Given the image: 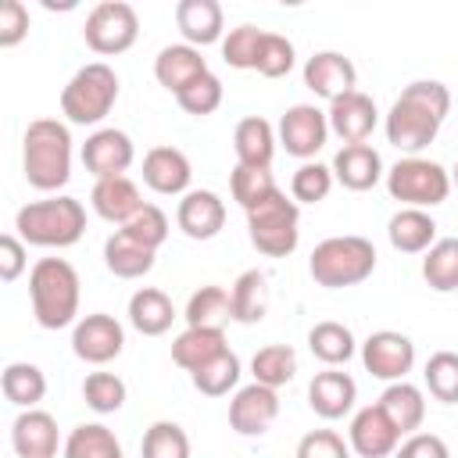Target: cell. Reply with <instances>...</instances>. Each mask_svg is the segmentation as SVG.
I'll return each instance as SVG.
<instances>
[{"label": "cell", "mask_w": 458, "mask_h": 458, "mask_svg": "<svg viewBox=\"0 0 458 458\" xmlns=\"http://www.w3.org/2000/svg\"><path fill=\"white\" fill-rule=\"evenodd\" d=\"M447 114H451V89L437 79H415L401 89V97L386 111L383 122L386 143L397 147L404 157H415L437 140Z\"/></svg>", "instance_id": "6da1fadb"}, {"label": "cell", "mask_w": 458, "mask_h": 458, "mask_svg": "<svg viewBox=\"0 0 458 458\" xmlns=\"http://www.w3.org/2000/svg\"><path fill=\"white\" fill-rule=\"evenodd\" d=\"M21 172L32 190H61L72 179V129L57 118L29 122L21 136Z\"/></svg>", "instance_id": "7a4b0ae2"}, {"label": "cell", "mask_w": 458, "mask_h": 458, "mask_svg": "<svg viewBox=\"0 0 458 458\" xmlns=\"http://www.w3.org/2000/svg\"><path fill=\"white\" fill-rule=\"evenodd\" d=\"M79 272L64 258H39L29 272L32 315L43 329H64L79 322Z\"/></svg>", "instance_id": "3957f363"}, {"label": "cell", "mask_w": 458, "mask_h": 458, "mask_svg": "<svg viewBox=\"0 0 458 458\" xmlns=\"http://www.w3.org/2000/svg\"><path fill=\"white\" fill-rule=\"evenodd\" d=\"M14 233L32 247H57V250L72 247L86 233V208H82V200H75L68 193L32 200V204L18 208Z\"/></svg>", "instance_id": "277c9868"}, {"label": "cell", "mask_w": 458, "mask_h": 458, "mask_svg": "<svg viewBox=\"0 0 458 458\" xmlns=\"http://www.w3.org/2000/svg\"><path fill=\"white\" fill-rule=\"evenodd\" d=\"M308 272L318 286L326 290H347L365 283L376 272V247L372 240L358 236V233H344V236H329L322 240L311 258H308Z\"/></svg>", "instance_id": "5b68a950"}, {"label": "cell", "mask_w": 458, "mask_h": 458, "mask_svg": "<svg viewBox=\"0 0 458 458\" xmlns=\"http://www.w3.org/2000/svg\"><path fill=\"white\" fill-rule=\"evenodd\" d=\"M118 72L104 61H89L82 64L61 89V114L68 118V125H97L111 114L114 100H118Z\"/></svg>", "instance_id": "8992f818"}, {"label": "cell", "mask_w": 458, "mask_h": 458, "mask_svg": "<svg viewBox=\"0 0 458 458\" xmlns=\"http://www.w3.org/2000/svg\"><path fill=\"white\" fill-rule=\"evenodd\" d=\"M247 236L258 254L265 258H286L301 243V204L276 190L261 204L247 211Z\"/></svg>", "instance_id": "52a82bcc"}, {"label": "cell", "mask_w": 458, "mask_h": 458, "mask_svg": "<svg viewBox=\"0 0 458 458\" xmlns=\"http://www.w3.org/2000/svg\"><path fill=\"white\" fill-rule=\"evenodd\" d=\"M386 193L401 200V208H437L451 193V172L440 161H429L422 154L401 157L386 168Z\"/></svg>", "instance_id": "ba28073f"}, {"label": "cell", "mask_w": 458, "mask_h": 458, "mask_svg": "<svg viewBox=\"0 0 458 458\" xmlns=\"http://www.w3.org/2000/svg\"><path fill=\"white\" fill-rule=\"evenodd\" d=\"M82 39L93 54L100 57H114L125 54L136 39H140V14L132 4L125 0H100L82 25Z\"/></svg>", "instance_id": "9c48e42d"}, {"label": "cell", "mask_w": 458, "mask_h": 458, "mask_svg": "<svg viewBox=\"0 0 458 458\" xmlns=\"http://www.w3.org/2000/svg\"><path fill=\"white\" fill-rule=\"evenodd\" d=\"M122 347H125V329L107 311L82 315L72 326V354L86 365H107L122 354Z\"/></svg>", "instance_id": "30bf717a"}, {"label": "cell", "mask_w": 458, "mask_h": 458, "mask_svg": "<svg viewBox=\"0 0 458 458\" xmlns=\"http://www.w3.org/2000/svg\"><path fill=\"white\" fill-rule=\"evenodd\" d=\"M283 150L290 157H301V161H315V154L326 147L329 140V118L322 107L315 104H293L286 107V114L279 118V129H276Z\"/></svg>", "instance_id": "8fae6325"}, {"label": "cell", "mask_w": 458, "mask_h": 458, "mask_svg": "<svg viewBox=\"0 0 458 458\" xmlns=\"http://www.w3.org/2000/svg\"><path fill=\"white\" fill-rule=\"evenodd\" d=\"M361 365L383 383H397L415 369V344L397 329H376L361 344Z\"/></svg>", "instance_id": "7c38bea8"}, {"label": "cell", "mask_w": 458, "mask_h": 458, "mask_svg": "<svg viewBox=\"0 0 458 458\" xmlns=\"http://www.w3.org/2000/svg\"><path fill=\"white\" fill-rule=\"evenodd\" d=\"M279 419V394L261 383H247L229 401V426L240 437H265Z\"/></svg>", "instance_id": "4fadbf2b"}, {"label": "cell", "mask_w": 458, "mask_h": 458, "mask_svg": "<svg viewBox=\"0 0 458 458\" xmlns=\"http://www.w3.org/2000/svg\"><path fill=\"white\" fill-rule=\"evenodd\" d=\"M347 444L358 458H390L401 447V429L386 419V411L379 404H365L351 419Z\"/></svg>", "instance_id": "5bb4252c"}, {"label": "cell", "mask_w": 458, "mask_h": 458, "mask_svg": "<svg viewBox=\"0 0 458 458\" xmlns=\"http://www.w3.org/2000/svg\"><path fill=\"white\" fill-rule=\"evenodd\" d=\"M132 161H136V147H132L129 132H122V129H97L82 143V165L93 179L125 175Z\"/></svg>", "instance_id": "9a60e30c"}, {"label": "cell", "mask_w": 458, "mask_h": 458, "mask_svg": "<svg viewBox=\"0 0 458 458\" xmlns=\"http://www.w3.org/2000/svg\"><path fill=\"white\" fill-rule=\"evenodd\" d=\"M304 86L322 100H336L358 89V68L340 50H318L304 61Z\"/></svg>", "instance_id": "2e32d148"}, {"label": "cell", "mask_w": 458, "mask_h": 458, "mask_svg": "<svg viewBox=\"0 0 458 458\" xmlns=\"http://www.w3.org/2000/svg\"><path fill=\"white\" fill-rule=\"evenodd\" d=\"M329 132L340 136L344 143H365L379 122V111H376V100L361 89H351L336 100H329Z\"/></svg>", "instance_id": "e0dca14e"}, {"label": "cell", "mask_w": 458, "mask_h": 458, "mask_svg": "<svg viewBox=\"0 0 458 458\" xmlns=\"http://www.w3.org/2000/svg\"><path fill=\"white\" fill-rule=\"evenodd\" d=\"M11 444L18 458H54L61 447L57 419L43 408H25L11 422Z\"/></svg>", "instance_id": "ac0fdd59"}, {"label": "cell", "mask_w": 458, "mask_h": 458, "mask_svg": "<svg viewBox=\"0 0 458 458\" xmlns=\"http://www.w3.org/2000/svg\"><path fill=\"white\" fill-rule=\"evenodd\" d=\"M190 157L179 147H150L143 154V182L161 197H182L190 193Z\"/></svg>", "instance_id": "d6986e66"}, {"label": "cell", "mask_w": 458, "mask_h": 458, "mask_svg": "<svg viewBox=\"0 0 458 458\" xmlns=\"http://www.w3.org/2000/svg\"><path fill=\"white\" fill-rule=\"evenodd\" d=\"M354 401H358V383L344 369H322L308 383V404L326 422L344 419L354 408Z\"/></svg>", "instance_id": "ffe728a7"}, {"label": "cell", "mask_w": 458, "mask_h": 458, "mask_svg": "<svg viewBox=\"0 0 458 458\" xmlns=\"http://www.w3.org/2000/svg\"><path fill=\"white\" fill-rule=\"evenodd\" d=\"M175 222L190 240H215L225 225V200L215 190H190L175 208Z\"/></svg>", "instance_id": "44dd1931"}, {"label": "cell", "mask_w": 458, "mask_h": 458, "mask_svg": "<svg viewBox=\"0 0 458 458\" xmlns=\"http://www.w3.org/2000/svg\"><path fill=\"white\" fill-rule=\"evenodd\" d=\"M329 168H333V179H336L340 186L354 190V193L372 190V186L386 175L379 150L369 147V143H344V147L333 154V165H329Z\"/></svg>", "instance_id": "7402d4cb"}, {"label": "cell", "mask_w": 458, "mask_h": 458, "mask_svg": "<svg viewBox=\"0 0 458 458\" xmlns=\"http://www.w3.org/2000/svg\"><path fill=\"white\" fill-rule=\"evenodd\" d=\"M175 25L182 32V43L190 47H211L225 36V14L218 0H179L175 4Z\"/></svg>", "instance_id": "603a6c76"}, {"label": "cell", "mask_w": 458, "mask_h": 458, "mask_svg": "<svg viewBox=\"0 0 458 458\" xmlns=\"http://www.w3.org/2000/svg\"><path fill=\"white\" fill-rule=\"evenodd\" d=\"M211 68H208V61L200 57V50L197 47H190V43H168V47H161L157 50V57H154V79L168 89V93H182L190 82H197L200 75H208Z\"/></svg>", "instance_id": "cb8c5ba5"}, {"label": "cell", "mask_w": 458, "mask_h": 458, "mask_svg": "<svg viewBox=\"0 0 458 458\" xmlns=\"http://www.w3.org/2000/svg\"><path fill=\"white\" fill-rule=\"evenodd\" d=\"M89 204H93V211H97L104 222L125 225L147 200L140 197V186H136L129 175H111V179H97V182H93Z\"/></svg>", "instance_id": "d4e9b609"}, {"label": "cell", "mask_w": 458, "mask_h": 458, "mask_svg": "<svg viewBox=\"0 0 458 458\" xmlns=\"http://www.w3.org/2000/svg\"><path fill=\"white\" fill-rule=\"evenodd\" d=\"M276 129L268 118L261 114H247L236 122L233 129V150H236V165H250V168H272L276 157Z\"/></svg>", "instance_id": "484cf974"}, {"label": "cell", "mask_w": 458, "mask_h": 458, "mask_svg": "<svg viewBox=\"0 0 458 458\" xmlns=\"http://www.w3.org/2000/svg\"><path fill=\"white\" fill-rule=\"evenodd\" d=\"M386 240L401 254H426L437 243V222L422 208H401L386 222Z\"/></svg>", "instance_id": "4316f807"}, {"label": "cell", "mask_w": 458, "mask_h": 458, "mask_svg": "<svg viewBox=\"0 0 458 458\" xmlns=\"http://www.w3.org/2000/svg\"><path fill=\"white\" fill-rule=\"evenodd\" d=\"M175 322V304L165 290L157 286H140L132 297H129V326L143 336H161L168 333Z\"/></svg>", "instance_id": "83f0119b"}, {"label": "cell", "mask_w": 458, "mask_h": 458, "mask_svg": "<svg viewBox=\"0 0 458 458\" xmlns=\"http://www.w3.org/2000/svg\"><path fill=\"white\" fill-rule=\"evenodd\" d=\"M222 351H229L225 344V329H204V326H186L175 340H172V361L186 372L204 369L208 361H215Z\"/></svg>", "instance_id": "f1b7e54d"}, {"label": "cell", "mask_w": 458, "mask_h": 458, "mask_svg": "<svg viewBox=\"0 0 458 458\" xmlns=\"http://www.w3.org/2000/svg\"><path fill=\"white\" fill-rule=\"evenodd\" d=\"M376 404H379V408L386 411V419L401 429V437H411V433L422 426V419H426V394H422L415 383H408V379L386 383V390L379 394Z\"/></svg>", "instance_id": "f546056e"}, {"label": "cell", "mask_w": 458, "mask_h": 458, "mask_svg": "<svg viewBox=\"0 0 458 458\" xmlns=\"http://www.w3.org/2000/svg\"><path fill=\"white\" fill-rule=\"evenodd\" d=\"M154 254H157V250L136 243V240L125 236L122 229H114V233L104 240V265H107V272L118 276V279H140V276H147V272L154 268Z\"/></svg>", "instance_id": "4dcf8cb0"}, {"label": "cell", "mask_w": 458, "mask_h": 458, "mask_svg": "<svg viewBox=\"0 0 458 458\" xmlns=\"http://www.w3.org/2000/svg\"><path fill=\"white\" fill-rule=\"evenodd\" d=\"M229 308H233V322H240V326L261 322L268 311V276L261 268L240 272L229 290Z\"/></svg>", "instance_id": "1f68e13d"}, {"label": "cell", "mask_w": 458, "mask_h": 458, "mask_svg": "<svg viewBox=\"0 0 458 458\" xmlns=\"http://www.w3.org/2000/svg\"><path fill=\"white\" fill-rule=\"evenodd\" d=\"M308 347H311V354H315L326 369H336V365H347V361L354 358L358 340H354V333H351L344 322L326 318V322H315V326L308 329Z\"/></svg>", "instance_id": "d6a6232c"}, {"label": "cell", "mask_w": 458, "mask_h": 458, "mask_svg": "<svg viewBox=\"0 0 458 458\" xmlns=\"http://www.w3.org/2000/svg\"><path fill=\"white\" fill-rule=\"evenodd\" d=\"M0 390L11 404H18L25 411V408H36L47 397V376L32 361H11L0 376Z\"/></svg>", "instance_id": "836d02e7"}, {"label": "cell", "mask_w": 458, "mask_h": 458, "mask_svg": "<svg viewBox=\"0 0 458 458\" xmlns=\"http://www.w3.org/2000/svg\"><path fill=\"white\" fill-rule=\"evenodd\" d=\"M64 458H125L118 437L104 422H79L64 437Z\"/></svg>", "instance_id": "e575fe53"}, {"label": "cell", "mask_w": 458, "mask_h": 458, "mask_svg": "<svg viewBox=\"0 0 458 458\" xmlns=\"http://www.w3.org/2000/svg\"><path fill=\"white\" fill-rule=\"evenodd\" d=\"M250 376H254V383L272 386V390L286 386V383L297 376V351H293L290 344H268V347L254 351V358H250Z\"/></svg>", "instance_id": "d590c367"}, {"label": "cell", "mask_w": 458, "mask_h": 458, "mask_svg": "<svg viewBox=\"0 0 458 458\" xmlns=\"http://www.w3.org/2000/svg\"><path fill=\"white\" fill-rule=\"evenodd\" d=\"M422 279L437 293L458 290V236H440L426 254H422Z\"/></svg>", "instance_id": "8d00e7d4"}, {"label": "cell", "mask_w": 458, "mask_h": 458, "mask_svg": "<svg viewBox=\"0 0 458 458\" xmlns=\"http://www.w3.org/2000/svg\"><path fill=\"white\" fill-rule=\"evenodd\" d=\"M186 326H204V329H225V322L233 318L229 308V293L222 286H200L190 293L186 311H182Z\"/></svg>", "instance_id": "74e56055"}, {"label": "cell", "mask_w": 458, "mask_h": 458, "mask_svg": "<svg viewBox=\"0 0 458 458\" xmlns=\"http://www.w3.org/2000/svg\"><path fill=\"white\" fill-rule=\"evenodd\" d=\"M265 32L268 29H258V25H236L222 36V61L229 68H240V72H254L258 68V54H261V43H265Z\"/></svg>", "instance_id": "f35d334b"}, {"label": "cell", "mask_w": 458, "mask_h": 458, "mask_svg": "<svg viewBox=\"0 0 458 458\" xmlns=\"http://www.w3.org/2000/svg\"><path fill=\"white\" fill-rule=\"evenodd\" d=\"M240 358H236V351H222L215 361H208L204 369H197V372H190V379H193V386L204 394V397H225L229 390H236V383H240Z\"/></svg>", "instance_id": "ab89813d"}, {"label": "cell", "mask_w": 458, "mask_h": 458, "mask_svg": "<svg viewBox=\"0 0 458 458\" xmlns=\"http://www.w3.org/2000/svg\"><path fill=\"white\" fill-rule=\"evenodd\" d=\"M422 383H426L429 397H437L440 404H458V351L429 354V361L422 369Z\"/></svg>", "instance_id": "60d3db41"}, {"label": "cell", "mask_w": 458, "mask_h": 458, "mask_svg": "<svg viewBox=\"0 0 458 458\" xmlns=\"http://www.w3.org/2000/svg\"><path fill=\"white\" fill-rule=\"evenodd\" d=\"M140 458H190V437L179 422L157 419L143 440H140Z\"/></svg>", "instance_id": "b9f144b4"}, {"label": "cell", "mask_w": 458, "mask_h": 458, "mask_svg": "<svg viewBox=\"0 0 458 458\" xmlns=\"http://www.w3.org/2000/svg\"><path fill=\"white\" fill-rule=\"evenodd\" d=\"M279 186H276V179H272V172L268 168H250V165H236L233 168V175H229V193H233V200L243 208V211H250L254 204H261L265 197H272Z\"/></svg>", "instance_id": "7bdbcfd3"}, {"label": "cell", "mask_w": 458, "mask_h": 458, "mask_svg": "<svg viewBox=\"0 0 458 458\" xmlns=\"http://www.w3.org/2000/svg\"><path fill=\"white\" fill-rule=\"evenodd\" d=\"M125 397H129V386H125V379L114 376V372H89V376L82 379V401H86L97 415L118 411V408L125 404Z\"/></svg>", "instance_id": "ee69618b"}, {"label": "cell", "mask_w": 458, "mask_h": 458, "mask_svg": "<svg viewBox=\"0 0 458 458\" xmlns=\"http://www.w3.org/2000/svg\"><path fill=\"white\" fill-rule=\"evenodd\" d=\"M333 168L329 165H322V161H304L293 175H290V197L297 200V204H318V200H326L329 197V190H333Z\"/></svg>", "instance_id": "f6af8a7d"}, {"label": "cell", "mask_w": 458, "mask_h": 458, "mask_svg": "<svg viewBox=\"0 0 458 458\" xmlns=\"http://www.w3.org/2000/svg\"><path fill=\"white\" fill-rule=\"evenodd\" d=\"M222 97H225L222 79H218L215 72H208V75H200L197 82H190L175 100H179V107H182L186 114H193V118H208V114H215V111L222 107Z\"/></svg>", "instance_id": "bcb514c9"}, {"label": "cell", "mask_w": 458, "mask_h": 458, "mask_svg": "<svg viewBox=\"0 0 458 458\" xmlns=\"http://www.w3.org/2000/svg\"><path fill=\"white\" fill-rule=\"evenodd\" d=\"M125 236H132L136 243H143V247H150V250H157L165 240H168V215L157 208V204H143L125 225H118Z\"/></svg>", "instance_id": "7dc6e473"}, {"label": "cell", "mask_w": 458, "mask_h": 458, "mask_svg": "<svg viewBox=\"0 0 458 458\" xmlns=\"http://www.w3.org/2000/svg\"><path fill=\"white\" fill-rule=\"evenodd\" d=\"M297 64V50L293 43L283 36V32H265V43H261V54H258V75L265 79H283L290 75Z\"/></svg>", "instance_id": "c3c4849f"}, {"label": "cell", "mask_w": 458, "mask_h": 458, "mask_svg": "<svg viewBox=\"0 0 458 458\" xmlns=\"http://www.w3.org/2000/svg\"><path fill=\"white\" fill-rule=\"evenodd\" d=\"M293 458H351V444L336 429H311L301 437Z\"/></svg>", "instance_id": "681fc988"}, {"label": "cell", "mask_w": 458, "mask_h": 458, "mask_svg": "<svg viewBox=\"0 0 458 458\" xmlns=\"http://www.w3.org/2000/svg\"><path fill=\"white\" fill-rule=\"evenodd\" d=\"M29 36V7L21 0L0 4V47H18Z\"/></svg>", "instance_id": "f907efd6"}, {"label": "cell", "mask_w": 458, "mask_h": 458, "mask_svg": "<svg viewBox=\"0 0 458 458\" xmlns=\"http://www.w3.org/2000/svg\"><path fill=\"white\" fill-rule=\"evenodd\" d=\"M25 247L29 243L18 233H4L0 236V279L4 283H14L25 272V265H29V250Z\"/></svg>", "instance_id": "816d5d0a"}, {"label": "cell", "mask_w": 458, "mask_h": 458, "mask_svg": "<svg viewBox=\"0 0 458 458\" xmlns=\"http://www.w3.org/2000/svg\"><path fill=\"white\" fill-rule=\"evenodd\" d=\"M390 458H451V451L437 433H411L408 440H401V447Z\"/></svg>", "instance_id": "f5cc1de1"}, {"label": "cell", "mask_w": 458, "mask_h": 458, "mask_svg": "<svg viewBox=\"0 0 458 458\" xmlns=\"http://www.w3.org/2000/svg\"><path fill=\"white\" fill-rule=\"evenodd\" d=\"M451 186H458V165L451 168Z\"/></svg>", "instance_id": "db71d44e"}]
</instances>
